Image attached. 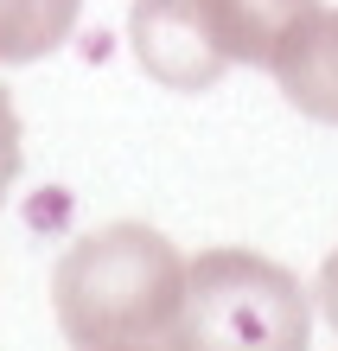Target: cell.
I'll return each instance as SVG.
<instances>
[{"mask_svg": "<svg viewBox=\"0 0 338 351\" xmlns=\"http://www.w3.org/2000/svg\"><path fill=\"white\" fill-rule=\"evenodd\" d=\"M313 300L281 262L249 250H204L185 262V300L166 351H306Z\"/></svg>", "mask_w": 338, "mask_h": 351, "instance_id": "3", "label": "cell"}, {"mask_svg": "<svg viewBox=\"0 0 338 351\" xmlns=\"http://www.w3.org/2000/svg\"><path fill=\"white\" fill-rule=\"evenodd\" d=\"M13 179H19V109H13V96L0 90V198H7Z\"/></svg>", "mask_w": 338, "mask_h": 351, "instance_id": "6", "label": "cell"}, {"mask_svg": "<svg viewBox=\"0 0 338 351\" xmlns=\"http://www.w3.org/2000/svg\"><path fill=\"white\" fill-rule=\"evenodd\" d=\"M319 13V0H134L128 38L154 84L210 90L230 64L274 71Z\"/></svg>", "mask_w": 338, "mask_h": 351, "instance_id": "2", "label": "cell"}, {"mask_svg": "<svg viewBox=\"0 0 338 351\" xmlns=\"http://www.w3.org/2000/svg\"><path fill=\"white\" fill-rule=\"evenodd\" d=\"M185 300V256L147 223L77 237L51 275V306L71 345H166Z\"/></svg>", "mask_w": 338, "mask_h": 351, "instance_id": "1", "label": "cell"}, {"mask_svg": "<svg viewBox=\"0 0 338 351\" xmlns=\"http://www.w3.org/2000/svg\"><path fill=\"white\" fill-rule=\"evenodd\" d=\"M83 0H0V64L51 58L71 38Z\"/></svg>", "mask_w": 338, "mask_h": 351, "instance_id": "5", "label": "cell"}, {"mask_svg": "<svg viewBox=\"0 0 338 351\" xmlns=\"http://www.w3.org/2000/svg\"><path fill=\"white\" fill-rule=\"evenodd\" d=\"M319 306H326V319L338 326V250L326 256V275H319Z\"/></svg>", "mask_w": 338, "mask_h": 351, "instance_id": "7", "label": "cell"}, {"mask_svg": "<svg viewBox=\"0 0 338 351\" xmlns=\"http://www.w3.org/2000/svg\"><path fill=\"white\" fill-rule=\"evenodd\" d=\"M77 351H154V345H77Z\"/></svg>", "mask_w": 338, "mask_h": 351, "instance_id": "8", "label": "cell"}, {"mask_svg": "<svg viewBox=\"0 0 338 351\" xmlns=\"http://www.w3.org/2000/svg\"><path fill=\"white\" fill-rule=\"evenodd\" d=\"M274 84L300 115L338 128V7L319 13L313 26L287 45V58L274 64Z\"/></svg>", "mask_w": 338, "mask_h": 351, "instance_id": "4", "label": "cell"}]
</instances>
